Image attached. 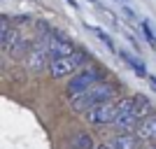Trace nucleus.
I'll return each instance as SVG.
<instances>
[{"label": "nucleus", "instance_id": "nucleus-1", "mask_svg": "<svg viewBox=\"0 0 156 149\" xmlns=\"http://www.w3.org/2000/svg\"><path fill=\"white\" fill-rule=\"evenodd\" d=\"M114 100H119V86L114 82H100L84 93L70 96V110L77 112V114H89L91 110L107 103H114Z\"/></svg>", "mask_w": 156, "mask_h": 149}, {"label": "nucleus", "instance_id": "nucleus-2", "mask_svg": "<svg viewBox=\"0 0 156 149\" xmlns=\"http://www.w3.org/2000/svg\"><path fill=\"white\" fill-rule=\"evenodd\" d=\"M130 107H133V98H119L114 103L100 105L89 114H84V121L91 126H114L119 119H124L130 112Z\"/></svg>", "mask_w": 156, "mask_h": 149}, {"label": "nucleus", "instance_id": "nucleus-3", "mask_svg": "<svg viewBox=\"0 0 156 149\" xmlns=\"http://www.w3.org/2000/svg\"><path fill=\"white\" fill-rule=\"evenodd\" d=\"M86 63V54L84 51H72L68 56H61V59H54L49 65V75L54 79H65V77H75L77 72H82Z\"/></svg>", "mask_w": 156, "mask_h": 149}, {"label": "nucleus", "instance_id": "nucleus-4", "mask_svg": "<svg viewBox=\"0 0 156 149\" xmlns=\"http://www.w3.org/2000/svg\"><path fill=\"white\" fill-rule=\"evenodd\" d=\"M105 82L103 70L98 68H84L82 72H77L75 77H70V84H68V93L70 96H77V93H84V91L93 89L96 84Z\"/></svg>", "mask_w": 156, "mask_h": 149}, {"label": "nucleus", "instance_id": "nucleus-5", "mask_svg": "<svg viewBox=\"0 0 156 149\" xmlns=\"http://www.w3.org/2000/svg\"><path fill=\"white\" fill-rule=\"evenodd\" d=\"M42 42L47 44V49H49V54H51V61H54V59H61V56H68V54L75 51L70 42H68V40H63L58 33H54V30H47V35H44V40H42Z\"/></svg>", "mask_w": 156, "mask_h": 149}, {"label": "nucleus", "instance_id": "nucleus-6", "mask_svg": "<svg viewBox=\"0 0 156 149\" xmlns=\"http://www.w3.org/2000/svg\"><path fill=\"white\" fill-rule=\"evenodd\" d=\"M26 65L30 68V70H42V68H47V65H51V54H49V49H47L44 42H37V44L28 51Z\"/></svg>", "mask_w": 156, "mask_h": 149}, {"label": "nucleus", "instance_id": "nucleus-7", "mask_svg": "<svg viewBox=\"0 0 156 149\" xmlns=\"http://www.w3.org/2000/svg\"><path fill=\"white\" fill-rule=\"evenodd\" d=\"M133 135H135L140 142H147V144L156 142V112L140 121V126L135 128V133H133Z\"/></svg>", "mask_w": 156, "mask_h": 149}, {"label": "nucleus", "instance_id": "nucleus-8", "mask_svg": "<svg viewBox=\"0 0 156 149\" xmlns=\"http://www.w3.org/2000/svg\"><path fill=\"white\" fill-rule=\"evenodd\" d=\"M130 114H133L137 121H142V119H147L149 114H154V112H151V103H149V98L142 96V93L133 96V110H130Z\"/></svg>", "mask_w": 156, "mask_h": 149}, {"label": "nucleus", "instance_id": "nucleus-9", "mask_svg": "<svg viewBox=\"0 0 156 149\" xmlns=\"http://www.w3.org/2000/svg\"><path fill=\"white\" fill-rule=\"evenodd\" d=\"M107 147L110 149H137V137L128 135V133H117L107 140Z\"/></svg>", "mask_w": 156, "mask_h": 149}, {"label": "nucleus", "instance_id": "nucleus-10", "mask_svg": "<svg viewBox=\"0 0 156 149\" xmlns=\"http://www.w3.org/2000/svg\"><path fill=\"white\" fill-rule=\"evenodd\" d=\"M119 56H121V59H124L126 63L130 65V70L135 72V75H140V77H144V75H147V70H144V65H142V61L133 59V56H130L128 51H119Z\"/></svg>", "mask_w": 156, "mask_h": 149}, {"label": "nucleus", "instance_id": "nucleus-11", "mask_svg": "<svg viewBox=\"0 0 156 149\" xmlns=\"http://www.w3.org/2000/svg\"><path fill=\"white\" fill-rule=\"evenodd\" d=\"M91 147H93V142H91L89 133H77L70 140V149H91Z\"/></svg>", "mask_w": 156, "mask_h": 149}, {"label": "nucleus", "instance_id": "nucleus-12", "mask_svg": "<svg viewBox=\"0 0 156 149\" xmlns=\"http://www.w3.org/2000/svg\"><path fill=\"white\" fill-rule=\"evenodd\" d=\"M93 30H96V33H98V37L103 40V42H105V44H107V47H110V49H114V42H112V40H110V37H107V35H105V33H103V30H98V28H93Z\"/></svg>", "mask_w": 156, "mask_h": 149}, {"label": "nucleus", "instance_id": "nucleus-13", "mask_svg": "<svg viewBox=\"0 0 156 149\" xmlns=\"http://www.w3.org/2000/svg\"><path fill=\"white\" fill-rule=\"evenodd\" d=\"M142 30H144V35H147V40H149L151 44L156 47V40H154V35H151V30H149V26H147V21H142Z\"/></svg>", "mask_w": 156, "mask_h": 149}, {"label": "nucleus", "instance_id": "nucleus-14", "mask_svg": "<svg viewBox=\"0 0 156 149\" xmlns=\"http://www.w3.org/2000/svg\"><path fill=\"white\" fill-rule=\"evenodd\" d=\"M149 79H151V86H154V91H156V79L154 77H149Z\"/></svg>", "mask_w": 156, "mask_h": 149}, {"label": "nucleus", "instance_id": "nucleus-15", "mask_svg": "<svg viewBox=\"0 0 156 149\" xmlns=\"http://www.w3.org/2000/svg\"><path fill=\"white\" fill-rule=\"evenodd\" d=\"M96 149H110V147H107V144H100V147H96Z\"/></svg>", "mask_w": 156, "mask_h": 149}, {"label": "nucleus", "instance_id": "nucleus-16", "mask_svg": "<svg viewBox=\"0 0 156 149\" xmlns=\"http://www.w3.org/2000/svg\"><path fill=\"white\" fill-rule=\"evenodd\" d=\"M151 147H154V149H156V142H151Z\"/></svg>", "mask_w": 156, "mask_h": 149}]
</instances>
